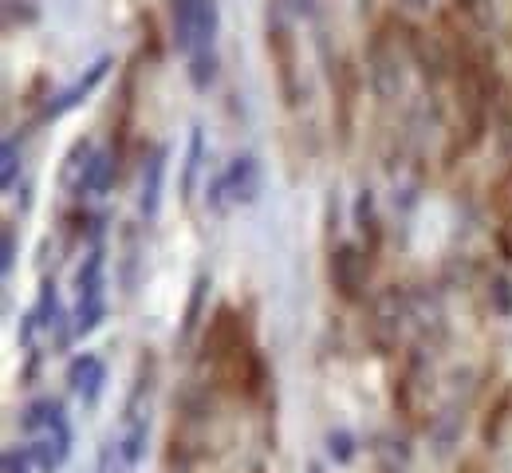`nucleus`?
I'll list each match as a JSON object with an SVG mask.
<instances>
[{
	"label": "nucleus",
	"instance_id": "2",
	"mask_svg": "<svg viewBox=\"0 0 512 473\" xmlns=\"http://www.w3.org/2000/svg\"><path fill=\"white\" fill-rule=\"evenodd\" d=\"M268 56L276 64V79H280V95L288 107L300 103V71H296V40L284 24V16H268Z\"/></svg>",
	"mask_w": 512,
	"mask_h": 473
},
{
	"label": "nucleus",
	"instance_id": "28",
	"mask_svg": "<svg viewBox=\"0 0 512 473\" xmlns=\"http://www.w3.org/2000/svg\"><path fill=\"white\" fill-rule=\"evenodd\" d=\"M0 253H4V261H0V269H4V276L16 269V225L8 221L4 225V233H0Z\"/></svg>",
	"mask_w": 512,
	"mask_h": 473
},
{
	"label": "nucleus",
	"instance_id": "7",
	"mask_svg": "<svg viewBox=\"0 0 512 473\" xmlns=\"http://www.w3.org/2000/svg\"><path fill=\"white\" fill-rule=\"evenodd\" d=\"M225 186H229V202L233 205H253L260 198V186H264L260 158L256 154H237L225 166Z\"/></svg>",
	"mask_w": 512,
	"mask_h": 473
},
{
	"label": "nucleus",
	"instance_id": "20",
	"mask_svg": "<svg viewBox=\"0 0 512 473\" xmlns=\"http://www.w3.org/2000/svg\"><path fill=\"white\" fill-rule=\"evenodd\" d=\"M28 450H32V462H36V470L40 473H60V466L67 462L64 446H60L52 434L32 438V442H28Z\"/></svg>",
	"mask_w": 512,
	"mask_h": 473
},
{
	"label": "nucleus",
	"instance_id": "30",
	"mask_svg": "<svg viewBox=\"0 0 512 473\" xmlns=\"http://www.w3.org/2000/svg\"><path fill=\"white\" fill-rule=\"evenodd\" d=\"M308 473H323V466H320V462H312V466H308Z\"/></svg>",
	"mask_w": 512,
	"mask_h": 473
},
{
	"label": "nucleus",
	"instance_id": "23",
	"mask_svg": "<svg viewBox=\"0 0 512 473\" xmlns=\"http://www.w3.org/2000/svg\"><path fill=\"white\" fill-rule=\"evenodd\" d=\"M217 28H221V12H217V0H197V52L213 48V40H217Z\"/></svg>",
	"mask_w": 512,
	"mask_h": 473
},
{
	"label": "nucleus",
	"instance_id": "17",
	"mask_svg": "<svg viewBox=\"0 0 512 473\" xmlns=\"http://www.w3.org/2000/svg\"><path fill=\"white\" fill-rule=\"evenodd\" d=\"M201 162H205V131H201V127H190V146H186V162H182V198H186V202H190L193 190H197Z\"/></svg>",
	"mask_w": 512,
	"mask_h": 473
},
{
	"label": "nucleus",
	"instance_id": "11",
	"mask_svg": "<svg viewBox=\"0 0 512 473\" xmlns=\"http://www.w3.org/2000/svg\"><path fill=\"white\" fill-rule=\"evenodd\" d=\"M331 91L339 99V135L351 138V119H355V95H359V75L347 60L331 68Z\"/></svg>",
	"mask_w": 512,
	"mask_h": 473
},
{
	"label": "nucleus",
	"instance_id": "26",
	"mask_svg": "<svg viewBox=\"0 0 512 473\" xmlns=\"http://www.w3.org/2000/svg\"><path fill=\"white\" fill-rule=\"evenodd\" d=\"M0 186L4 190H12V182H16V170H20V142H16V135L4 138V150H0Z\"/></svg>",
	"mask_w": 512,
	"mask_h": 473
},
{
	"label": "nucleus",
	"instance_id": "22",
	"mask_svg": "<svg viewBox=\"0 0 512 473\" xmlns=\"http://www.w3.org/2000/svg\"><path fill=\"white\" fill-rule=\"evenodd\" d=\"M103 320H107V300H79L75 312H71V332H75V339H83L91 336Z\"/></svg>",
	"mask_w": 512,
	"mask_h": 473
},
{
	"label": "nucleus",
	"instance_id": "1",
	"mask_svg": "<svg viewBox=\"0 0 512 473\" xmlns=\"http://www.w3.org/2000/svg\"><path fill=\"white\" fill-rule=\"evenodd\" d=\"M371 253L359 249V245H335L331 249V261H327V276H331V288L339 292V300L347 304H359L363 300V288H367V276H371Z\"/></svg>",
	"mask_w": 512,
	"mask_h": 473
},
{
	"label": "nucleus",
	"instance_id": "14",
	"mask_svg": "<svg viewBox=\"0 0 512 473\" xmlns=\"http://www.w3.org/2000/svg\"><path fill=\"white\" fill-rule=\"evenodd\" d=\"M119 442V454H123V466L134 470L142 458H146V442H150V414H138L123 422V434L115 438Z\"/></svg>",
	"mask_w": 512,
	"mask_h": 473
},
{
	"label": "nucleus",
	"instance_id": "12",
	"mask_svg": "<svg viewBox=\"0 0 512 473\" xmlns=\"http://www.w3.org/2000/svg\"><path fill=\"white\" fill-rule=\"evenodd\" d=\"M60 418H67V406L60 403V399H32V403L20 410V430L32 434V438H40V434H48Z\"/></svg>",
	"mask_w": 512,
	"mask_h": 473
},
{
	"label": "nucleus",
	"instance_id": "8",
	"mask_svg": "<svg viewBox=\"0 0 512 473\" xmlns=\"http://www.w3.org/2000/svg\"><path fill=\"white\" fill-rule=\"evenodd\" d=\"M166 158H170V146H154L150 158L142 162V190H138V213L146 221L158 217L162 209V190H166Z\"/></svg>",
	"mask_w": 512,
	"mask_h": 473
},
{
	"label": "nucleus",
	"instance_id": "5",
	"mask_svg": "<svg viewBox=\"0 0 512 473\" xmlns=\"http://www.w3.org/2000/svg\"><path fill=\"white\" fill-rule=\"evenodd\" d=\"M107 71H111V56H99L91 68H87L79 79H75V83H71V87H64L56 99H48V107H44V115H40V119H44V123L64 119L67 111H75V107H79V103H83V99H87V95H91V91H95V87L107 79Z\"/></svg>",
	"mask_w": 512,
	"mask_h": 473
},
{
	"label": "nucleus",
	"instance_id": "9",
	"mask_svg": "<svg viewBox=\"0 0 512 473\" xmlns=\"http://www.w3.org/2000/svg\"><path fill=\"white\" fill-rule=\"evenodd\" d=\"M119 178V150L107 146V150H95L91 162L83 166L79 182H75V194H107Z\"/></svg>",
	"mask_w": 512,
	"mask_h": 473
},
{
	"label": "nucleus",
	"instance_id": "25",
	"mask_svg": "<svg viewBox=\"0 0 512 473\" xmlns=\"http://www.w3.org/2000/svg\"><path fill=\"white\" fill-rule=\"evenodd\" d=\"M489 304H493L497 316H512V280L505 272L489 276Z\"/></svg>",
	"mask_w": 512,
	"mask_h": 473
},
{
	"label": "nucleus",
	"instance_id": "13",
	"mask_svg": "<svg viewBox=\"0 0 512 473\" xmlns=\"http://www.w3.org/2000/svg\"><path fill=\"white\" fill-rule=\"evenodd\" d=\"M103 272H107V253H103V245H91V253L83 257V265L75 272L79 300H103Z\"/></svg>",
	"mask_w": 512,
	"mask_h": 473
},
{
	"label": "nucleus",
	"instance_id": "21",
	"mask_svg": "<svg viewBox=\"0 0 512 473\" xmlns=\"http://www.w3.org/2000/svg\"><path fill=\"white\" fill-rule=\"evenodd\" d=\"M209 272H197L193 276V288H190V300H186V320H182V339L190 343L197 324H201V312H205V292H209Z\"/></svg>",
	"mask_w": 512,
	"mask_h": 473
},
{
	"label": "nucleus",
	"instance_id": "24",
	"mask_svg": "<svg viewBox=\"0 0 512 473\" xmlns=\"http://www.w3.org/2000/svg\"><path fill=\"white\" fill-rule=\"evenodd\" d=\"M217 79V56H213V48H205V52H193L190 60V83L197 91H209V83Z\"/></svg>",
	"mask_w": 512,
	"mask_h": 473
},
{
	"label": "nucleus",
	"instance_id": "3",
	"mask_svg": "<svg viewBox=\"0 0 512 473\" xmlns=\"http://www.w3.org/2000/svg\"><path fill=\"white\" fill-rule=\"evenodd\" d=\"M406 316H410V300H406V292L394 284V288H383L379 296H375V304H371V339L379 343V347H394L398 343V332H402V324H406Z\"/></svg>",
	"mask_w": 512,
	"mask_h": 473
},
{
	"label": "nucleus",
	"instance_id": "6",
	"mask_svg": "<svg viewBox=\"0 0 512 473\" xmlns=\"http://www.w3.org/2000/svg\"><path fill=\"white\" fill-rule=\"evenodd\" d=\"M67 387H71V395L83 399V406H95L99 395H103V387H107V363L95 351L75 355L71 367H67Z\"/></svg>",
	"mask_w": 512,
	"mask_h": 473
},
{
	"label": "nucleus",
	"instance_id": "16",
	"mask_svg": "<svg viewBox=\"0 0 512 473\" xmlns=\"http://www.w3.org/2000/svg\"><path fill=\"white\" fill-rule=\"evenodd\" d=\"M355 225H359V233L367 241V253L375 257L379 253V241H383V229H379V217H375V194L371 190H363L359 202H355Z\"/></svg>",
	"mask_w": 512,
	"mask_h": 473
},
{
	"label": "nucleus",
	"instance_id": "27",
	"mask_svg": "<svg viewBox=\"0 0 512 473\" xmlns=\"http://www.w3.org/2000/svg\"><path fill=\"white\" fill-rule=\"evenodd\" d=\"M0 470L4 473H32L36 462H32V450L28 446H8L4 458H0Z\"/></svg>",
	"mask_w": 512,
	"mask_h": 473
},
{
	"label": "nucleus",
	"instance_id": "29",
	"mask_svg": "<svg viewBox=\"0 0 512 473\" xmlns=\"http://www.w3.org/2000/svg\"><path fill=\"white\" fill-rule=\"evenodd\" d=\"M205 202H209V209H217V213H221V209L229 205V186H225V170H221V174H217V178L209 182V190H205Z\"/></svg>",
	"mask_w": 512,
	"mask_h": 473
},
{
	"label": "nucleus",
	"instance_id": "10",
	"mask_svg": "<svg viewBox=\"0 0 512 473\" xmlns=\"http://www.w3.org/2000/svg\"><path fill=\"white\" fill-rule=\"evenodd\" d=\"M426 434H430V446H434V458H449L457 446H461V434H465V414L457 406H449L442 414H434L426 422Z\"/></svg>",
	"mask_w": 512,
	"mask_h": 473
},
{
	"label": "nucleus",
	"instance_id": "18",
	"mask_svg": "<svg viewBox=\"0 0 512 473\" xmlns=\"http://www.w3.org/2000/svg\"><path fill=\"white\" fill-rule=\"evenodd\" d=\"M323 450H327V458H331L335 466H351V462L359 458V438H355L347 426H335V430L323 434Z\"/></svg>",
	"mask_w": 512,
	"mask_h": 473
},
{
	"label": "nucleus",
	"instance_id": "4",
	"mask_svg": "<svg viewBox=\"0 0 512 473\" xmlns=\"http://www.w3.org/2000/svg\"><path fill=\"white\" fill-rule=\"evenodd\" d=\"M367 79H371V91L383 103H390L402 91V64H398V52L390 48V40H386L383 32L375 36V44L367 52Z\"/></svg>",
	"mask_w": 512,
	"mask_h": 473
},
{
	"label": "nucleus",
	"instance_id": "19",
	"mask_svg": "<svg viewBox=\"0 0 512 473\" xmlns=\"http://www.w3.org/2000/svg\"><path fill=\"white\" fill-rule=\"evenodd\" d=\"M509 410H512V391H501L497 403L489 406L485 422H481V442H485L489 450L501 446V430H505V422H509Z\"/></svg>",
	"mask_w": 512,
	"mask_h": 473
},
{
	"label": "nucleus",
	"instance_id": "15",
	"mask_svg": "<svg viewBox=\"0 0 512 473\" xmlns=\"http://www.w3.org/2000/svg\"><path fill=\"white\" fill-rule=\"evenodd\" d=\"M174 48L178 52H197V0H174Z\"/></svg>",
	"mask_w": 512,
	"mask_h": 473
}]
</instances>
